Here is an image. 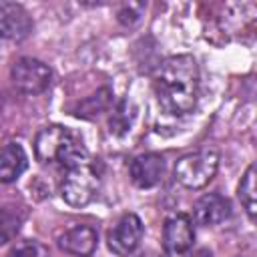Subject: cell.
Returning a JSON list of instances; mask_svg holds the SVG:
<instances>
[{
    "mask_svg": "<svg viewBox=\"0 0 257 257\" xmlns=\"http://www.w3.org/2000/svg\"><path fill=\"white\" fill-rule=\"evenodd\" d=\"M153 86L165 112L175 116L191 112L199 98V66L195 58L189 54L167 58L159 66Z\"/></svg>",
    "mask_w": 257,
    "mask_h": 257,
    "instance_id": "obj_1",
    "label": "cell"
},
{
    "mask_svg": "<svg viewBox=\"0 0 257 257\" xmlns=\"http://www.w3.org/2000/svg\"><path fill=\"white\" fill-rule=\"evenodd\" d=\"M34 155L40 163H58L66 169L88 161L84 147L58 124H50L38 131L34 139Z\"/></svg>",
    "mask_w": 257,
    "mask_h": 257,
    "instance_id": "obj_2",
    "label": "cell"
},
{
    "mask_svg": "<svg viewBox=\"0 0 257 257\" xmlns=\"http://www.w3.org/2000/svg\"><path fill=\"white\" fill-rule=\"evenodd\" d=\"M219 169V155L213 149L189 153L175 163V179L187 189L207 187Z\"/></svg>",
    "mask_w": 257,
    "mask_h": 257,
    "instance_id": "obj_3",
    "label": "cell"
},
{
    "mask_svg": "<svg viewBox=\"0 0 257 257\" xmlns=\"http://www.w3.org/2000/svg\"><path fill=\"white\" fill-rule=\"evenodd\" d=\"M100 187V175L90 161L66 169V177L60 185V195L70 207L88 205Z\"/></svg>",
    "mask_w": 257,
    "mask_h": 257,
    "instance_id": "obj_4",
    "label": "cell"
},
{
    "mask_svg": "<svg viewBox=\"0 0 257 257\" xmlns=\"http://www.w3.org/2000/svg\"><path fill=\"white\" fill-rule=\"evenodd\" d=\"M12 82L20 92L26 94H38L42 90L48 88L52 72L48 68V64H44L38 58H30V56H22L12 64L10 70Z\"/></svg>",
    "mask_w": 257,
    "mask_h": 257,
    "instance_id": "obj_5",
    "label": "cell"
},
{
    "mask_svg": "<svg viewBox=\"0 0 257 257\" xmlns=\"http://www.w3.org/2000/svg\"><path fill=\"white\" fill-rule=\"evenodd\" d=\"M143 235H145V227L139 215L126 213L108 233V249L120 257H128L141 245Z\"/></svg>",
    "mask_w": 257,
    "mask_h": 257,
    "instance_id": "obj_6",
    "label": "cell"
},
{
    "mask_svg": "<svg viewBox=\"0 0 257 257\" xmlns=\"http://www.w3.org/2000/svg\"><path fill=\"white\" fill-rule=\"evenodd\" d=\"M195 227L193 219L185 213H177L165 221L163 227V247L171 255H181L193 247Z\"/></svg>",
    "mask_w": 257,
    "mask_h": 257,
    "instance_id": "obj_7",
    "label": "cell"
},
{
    "mask_svg": "<svg viewBox=\"0 0 257 257\" xmlns=\"http://www.w3.org/2000/svg\"><path fill=\"white\" fill-rule=\"evenodd\" d=\"M32 32V18L22 4L0 2V36L20 42Z\"/></svg>",
    "mask_w": 257,
    "mask_h": 257,
    "instance_id": "obj_8",
    "label": "cell"
},
{
    "mask_svg": "<svg viewBox=\"0 0 257 257\" xmlns=\"http://www.w3.org/2000/svg\"><path fill=\"white\" fill-rule=\"evenodd\" d=\"M231 215V201L221 193H207L201 199H197L193 207V217L199 225L213 227L229 219Z\"/></svg>",
    "mask_w": 257,
    "mask_h": 257,
    "instance_id": "obj_9",
    "label": "cell"
},
{
    "mask_svg": "<svg viewBox=\"0 0 257 257\" xmlns=\"http://www.w3.org/2000/svg\"><path fill=\"white\" fill-rule=\"evenodd\" d=\"M58 245L74 257H90L96 251L98 233L90 225H74L58 237Z\"/></svg>",
    "mask_w": 257,
    "mask_h": 257,
    "instance_id": "obj_10",
    "label": "cell"
},
{
    "mask_svg": "<svg viewBox=\"0 0 257 257\" xmlns=\"http://www.w3.org/2000/svg\"><path fill=\"white\" fill-rule=\"evenodd\" d=\"M165 161L157 153H145L131 163V181L141 189H151L163 179Z\"/></svg>",
    "mask_w": 257,
    "mask_h": 257,
    "instance_id": "obj_11",
    "label": "cell"
},
{
    "mask_svg": "<svg viewBox=\"0 0 257 257\" xmlns=\"http://www.w3.org/2000/svg\"><path fill=\"white\" fill-rule=\"evenodd\" d=\"M28 165L26 151L18 143H8L0 149V183H14Z\"/></svg>",
    "mask_w": 257,
    "mask_h": 257,
    "instance_id": "obj_12",
    "label": "cell"
},
{
    "mask_svg": "<svg viewBox=\"0 0 257 257\" xmlns=\"http://www.w3.org/2000/svg\"><path fill=\"white\" fill-rule=\"evenodd\" d=\"M22 221H24V211L20 207H4L0 211V245L16 237Z\"/></svg>",
    "mask_w": 257,
    "mask_h": 257,
    "instance_id": "obj_13",
    "label": "cell"
},
{
    "mask_svg": "<svg viewBox=\"0 0 257 257\" xmlns=\"http://www.w3.org/2000/svg\"><path fill=\"white\" fill-rule=\"evenodd\" d=\"M110 98H112V92L110 88H100L98 92L90 94L88 98H84L80 102V106L76 108V116H84V118H92L100 112H104L110 104Z\"/></svg>",
    "mask_w": 257,
    "mask_h": 257,
    "instance_id": "obj_14",
    "label": "cell"
},
{
    "mask_svg": "<svg viewBox=\"0 0 257 257\" xmlns=\"http://www.w3.org/2000/svg\"><path fill=\"white\" fill-rule=\"evenodd\" d=\"M239 199H241V205L245 207L247 215L253 219L255 217V211H257V193H255V167L249 165L241 183H239Z\"/></svg>",
    "mask_w": 257,
    "mask_h": 257,
    "instance_id": "obj_15",
    "label": "cell"
},
{
    "mask_svg": "<svg viewBox=\"0 0 257 257\" xmlns=\"http://www.w3.org/2000/svg\"><path fill=\"white\" fill-rule=\"evenodd\" d=\"M8 257H50V253H48V247L44 243L34 241V239H26V241H20L16 247H12Z\"/></svg>",
    "mask_w": 257,
    "mask_h": 257,
    "instance_id": "obj_16",
    "label": "cell"
},
{
    "mask_svg": "<svg viewBox=\"0 0 257 257\" xmlns=\"http://www.w3.org/2000/svg\"><path fill=\"white\" fill-rule=\"evenodd\" d=\"M145 8H147L145 2H124V4L118 8V22L124 24V26L137 24V22L141 20Z\"/></svg>",
    "mask_w": 257,
    "mask_h": 257,
    "instance_id": "obj_17",
    "label": "cell"
},
{
    "mask_svg": "<svg viewBox=\"0 0 257 257\" xmlns=\"http://www.w3.org/2000/svg\"><path fill=\"white\" fill-rule=\"evenodd\" d=\"M189 257H213V255H211V251H209V249H195Z\"/></svg>",
    "mask_w": 257,
    "mask_h": 257,
    "instance_id": "obj_18",
    "label": "cell"
},
{
    "mask_svg": "<svg viewBox=\"0 0 257 257\" xmlns=\"http://www.w3.org/2000/svg\"><path fill=\"white\" fill-rule=\"evenodd\" d=\"M135 257H161L157 251H141V253H137Z\"/></svg>",
    "mask_w": 257,
    "mask_h": 257,
    "instance_id": "obj_19",
    "label": "cell"
}]
</instances>
